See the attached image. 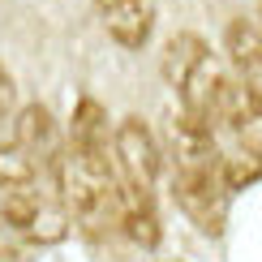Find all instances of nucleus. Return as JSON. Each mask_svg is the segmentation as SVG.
I'll use <instances>...</instances> for the list:
<instances>
[{
  "label": "nucleus",
  "mask_w": 262,
  "mask_h": 262,
  "mask_svg": "<svg viewBox=\"0 0 262 262\" xmlns=\"http://www.w3.org/2000/svg\"><path fill=\"white\" fill-rule=\"evenodd\" d=\"M168 146H172V193L181 211L202 232H224L232 181L224 172V150L215 142V129L177 112L168 121Z\"/></svg>",
  "instance_id": "f257e3e1"
},
{
  "label": "nucleus",
  "mask_w": 262,
  "mask_h": 262,
  "mask_svg": "<svg viewBox=\"0 0 262 262\" xmlns=\"http://www.w3.org/2000/svg\"><path fill=\"white\" fill-rule=\"evenodd\" d=\"M163 78L172 82L185 116L215 129V116H220L224 91L232 78L224 73L220 56L198 35H172L168 39V48H163Z\"/></svg>",
  "instance_id": "f03ea898"
},
{
  "label": "nucleus",
  "mask_w": 262,
  "mask_h": 262,
  "mask_svg": "<svg viewBox=\"0 0 262 262\" xmlns=\"http://www.w3.org/2000/svg\"><path fill=\"white\" fill-rule=\"evenodd\" d=\"M112 159H116V185L138 193H155L159 181V142L138 116H125L112 134Z\"/></svg>",
  "instance_id": "7ed1b4c3"
},
{
  "label": "nucleus",
  "mask_w": 262,
  "mask_h": 262,
  "mask_svg": "<svg viewBox=\"0 0 262 262\" xmlns=\"http://www.w3.org/2000/svg\"><path fill=\"white\" fill-rule=\"evenodd\" d=\"M0 215H5V224L13 228L17 236L39 241V245H52V241H60V236L69 232V211H64V206L52 198V193L35 189V185L5 193Z\"/></svg>",
  "instance_id": "20e7f679"
},
{
  "label": "nucleus",
  "mask_w": 262,
  "mask_h": 262,
  "mask_svg": "<svg viewBox=\"0 0 262 262\" xmlns=\"http://www.w3.org/2000/svg\"><path fill=\"white\" fill-rule=\"evenodd\" d=\"M215 129H224L232 138V155H249L262 163V95L254 86H245L241 78L228 82L220 116H215Z\"/></svg>",
  "instance_id": "39448f33"
},
{
  "label": "nucleus",
  "mask_w": 262,
  "mask_h": 262,
  "mask_svg": "<svg viewBox=\"0 0 262 262\" xmlns=\"http://www.w3.org/2000/svg\"><path fill=\"white\" fill-rule=\"evenodd\" d=\"M13 142L39 163V172H52V177H56V168H60V134H56V121H52L48 107H39V103L21 107L17 121H13Z\"/></svg>",
  "instance_id": "423d86ee"
},
{
  "label": "nucleus",
  "mask_w": 262,
  "mask_h": 262,
  "mask_svg": "<svg viewBox=\"0 0 262 262\" xmlns=\"http://www.w3.org/2000/svg\"><path fill=\"white\" fill-rule=\"evenodd\" d=\"M95 13L121 48H142L155 30V0H95Z\"/></svg>",
  "instance_id": "0eeeda50"
},
{
  "label": "nucleus",
  "mask_w": 262,
  "mask_h": 262,
  "mask_svg": "<svg viewBox=\"0 0 262 262\" xmlns=\"http://www.w3.org/2000/svg\"><path fill=\"white\" fill-rule=\"evenodd\" d=\"M224 48H228V60L241 73V82L262 95V26L258 21H245V17L232 21L228 35H224Z\"/></svg>",
  "instance_id": "6e6552de"
},
{
  "label": "nucleus",
  "mask_w": 262,
  "mask_h": 262,
  "mask_svg": "<svg viewBox=\"0 0 262 262\" xmlns=\"http://www.w3.org/2000/svg\"><path fill=\"white\" fill-rule=\"evenodd\" d=\"M39 163L26 155V150L17 146V142H9V146H0V189L13 193V189H26V185H39Z\"/></svg>",
  "instance_id": "1a4fd4ad"
},
{
  "label": "nucleus",
  "mask_w": 262,
  "mask_h": 262,
  "mask_svg": "<svg viewBox=\"0 0 262 262\" xmlns=\"http://www.w3.org/2000/svg\"><path fill=\"white\" fill-rule=\"evenodd\" d=\"M9 112H13V78L0 69V125L9 121Z\"/></svg>",
  "instance_id": "9d476101"
},
{
  "label": "nucleus",
  "mask_w": 262,
  "mask_h": 262,
  "mask_svg": "<svg viewBox=\"0 0 262 262\" xmlns=\"http://www.w3.org/2000/svg\"><path fill=\"white\" fill-rule=\"evenodd\" d=\"M258 17H262V9H258ZM258 26H262V21H258Z\"/></svg>",
  "instance_id": "9b49d317"
},
{
  "label": "nucleus",
  "mask_w": 262,
  "mask_h": 262,
  "mask_svg": "<svg viewBox=\"0 0 262 262\" xmlns=\"http://www.w3.org/2000/svg\"><path fill=\"white\" fill-rule=\"evenodd\" d=\"M0 262H5V258H0Z\"/></svg>",
  "instance_id": "f8f14e48"
}]
</instances>
